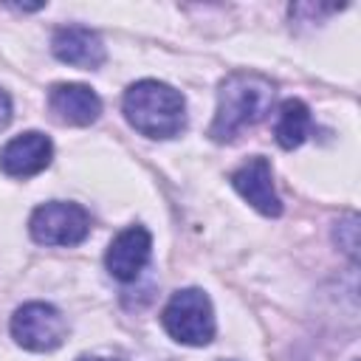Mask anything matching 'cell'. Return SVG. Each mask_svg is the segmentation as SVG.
<instances>
[{
  "instance_id": "1",
  "label": "cell",
  "mask_w": 361,
  "mask_h": 361,
  "mask_svg": "<svg viewBox=\"0 0 361 361\" xmlns=\"http://www.w3.org/2000/svg\"><path fill=\"white\" fill-rule=\"evenodd\" d=\"M274 96L276 85L268 76L257 71H231L217 87V107L209 124L212 141H231L245 127L259 124L268 116Z\"/></svg>"
},
{
  "instance_id": "6",
  "label": "cell",
  "mask_w": 361,
  "mask_h": 361,
  "mask_svg": "<svg viewBox=\"0 0 361 361\" xmlns=\"http://www.w3.org/2000/svg\"><path fill=\"white\" fill-rule=\"evenodd\" d=\"M231 186L237 189V195L254 206L259 214L265 217H279L282 214V200L276 195V186H274V169L268 164V158L262 155H254L248 158L243 166H237L231 172Z\"/></svg>"
},
{
  "instance_id": "12",
  "label": "cell",
  "mask_w": 361,
  "mask_h": 361,
  "mask_svg": "<svg viewBox=\"0 0 361 361\" xmlns=\"http://www.w3.org/2000/svg\"><path fill=\"white\" fill-rule=\"evenodd\" d=\"M8 121H11V99H8V93L0 87V130H3Z\"/></svg>"
},
{
  "instance_id": "13",
  "label": "cell",
  "mask_w": 361,
  "mask_h": 361,
  "mask_svg": "<svg viewBox=\"0 0 361 361\" xmlns=\"http://www.w3.org/2000/svg\"><path fill=\"white\" fill-rule=\"evenodd\" d=\"M76 361H116V358H99V355H82Z\"/></svg>"
},
{
  "instance_id": "4",
  "label": "cell",
  "mask_w": 361,
  "mask_h": 361,
  "mask_svg": "<svg viewBox=\"0 0 361 361\" xmlns=\"http://www.w3.org/2000/svg\"><path fill=\"white\" fill-rule=\"evenodd\" d=\"M28 234L39 245H79L90 234V214L71 200H51L31 212Z\"/></svg>"
},
{
  "instance_id": "2",
  "label": "cell",
  "mask_w": 361,
  "mask_h": 361,
  "mask_svg": "<svg viewBox=\"0 0 361 361\" xmlns=\"http://www.w3.org/2000/svg\"><path fill=\"white\" fill-rule=\"evenodd\" d=\"M121 110L127 124L147 138H175L186 127V99L166 82L141 79L124 90Z\"/></svg>"
},
{
  "instance_id": "5",
  "label": "cell",
  "mask_w": 361,
  "mask_h": 361,
  "mask_svg": "<svg viewBox=\"0 0 361 361\" xmlns=\"http://www.w3.org/2000/svg\"><path fill=\"white\" fill-rule=\"evenodd\" d=\"M11 338L31 353H51L68 338V319L48 302H25L11 316Z\"/></svg>"
},
{
  "instance_id": "10",
  "label": "cell",
  "mask_w": 361,
  "mask_h": 361,
  "mask_svg": "<svg viewBox=\"0 0 361 361\" xmlns=\"http://www.w3.org/2000/svg\"><path fill=\"white\" fill-rule=\"evenodd\" d=\"M51 51L59 62L82 68V71H96L104 65L107 59V48L102 42V37L85 25H65L54 34L51 39Z\"/></svg>"
},
{
  "instance_id": "3",
  "label": "cell",
  "mask_w": 361,
  "mask_h": 361,
  "mask_svg": "<svg viewBox=\"0 0 361 361\" xmlns=\"http://www.w3.org/2000/svg\"><path fill=\"white\" fill-rule=\"evenodd\" d=\"M164 330L186 347H206L214 338V310L212 299L200 288H180L169 296L161 310Z\"/></svg>"
},
{
  "instance_id": "7",
  "label": "cell",
  "mask_w": 361,
  "mask_h": 361,
  "mask_svg": "<svg viewBox=\"0 0 361 361\" xmlns=\"http://www.w3.org/2000/svg\"><path fill=\"white\" fill-rule=\"evenodd\" d=\"M149 254H152V234L144 226H127L110 240L104 254V268L113 279L133 282L149 262Z\"/></svg>"
},
{
  "instance_id": "8",
  "label": "cell",
  "mask_w": 361,
  "mask_h": 361,
  "mask_svg": "<svg viewBox=\"0 0 361 361\" xmlns=\"http://www.w3.org/2000/svg\"><path fill=\"white\" fill-rule=\"evenodd\" d=\"M51 158H54L51 138L39 130H28L6 141V147L0 149V169L8 178H31L39 175L51 164Z\"/></svg>"
},
{
  "instance_id": "11",
  "label": "cell",
  "mask_w": 361,
  "mask_h": 361,
  "mask_svg": "<svg viewBox=\"0 0 361 361\" xmlns=\"http://www.w3.org/2000/svg\"><path fill=\"white\" fill-rule=\"evenodd\" d=\"M313 118H310V107L302 99H285L276 110L274 118V138L282 149H296L305 144V138L310 135Z\"/></svg>"
},
{
  "instance_id": "9",
  "label": "cell",
  "mask_w": 361,
  "mask_h": 361,
  "mask_svg": "<svg viewBox=\"0 0 361 361\" xmlns=\"http://www.w3.org/2000/svg\"><path fill=\"white\" fill-rule=\"evenodd\" d=\"M48 110L59 124L87 127L102 116V99L93 87L79 82H56L48 90Z\"/></svg>"
}]
</instances>
